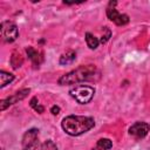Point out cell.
<instances>
[{
  "instance_id": "8992f818",
  "label": "cell",
  "mask_w": 150,
  "mask_h": 150,
  "mask_svg": "<svg viewBox=\"0 0 150 150\" xmlns=\"http://www.w3.org/2000/svg\"><path fill=\"white\" fill-rule=\"evenodd\" d=\"M116 1H110L109 6L107 8V16L110 21L115 22L117 26H124L129 22V16L127 14H121L117 12V9L114 7L116 6Z\"/></svg>"
},
{
  "instance_id": "7c38bea8",
  "label": "cell",
  "mask_w": 150,
  "mask_h": 150,
  "mask_svg": "<svg viewBox=\"0 0 150 150\" xmlns=\"http://www.w3.org/2000/svg\"><path fill=\"white\" fill-rule=\"evenodd\" d=\"M112 148V142L109 138H101L97 141L96 148H94L93 150H109Z\"/></svg>"
},
{
  "instance_id": "9a60e30c",
  "label": "cell",
  "mask_w": 150,
  "mask_h": 150,
  "mask_svg": "<svg viewBox=\"0 0 150 150\" xmlns=\"http://www.w3.org/2000/svg\"><path fill=\"white\" fill-rule=\"evenodd\" d=\"M29 104H30V107H32L36 112H39V114H42V112L45 111V108L39 103V100H38V97H35V96L32 97Z\"/></svg>"
},
{
  "instance_id": "277c9868",
  "label": "cell",
  "mask_w": 150,
  "mask_h": 150,
  "mask_svg": "<svg viewBox=\"0 0 150 150\" xmlns=\"http://www.w3.org/2000/svg\"><path fill=\"white\" fill-rule=\"evenodd\" d=\"M22 150H36L39 145V129L32 128L22 136Z\"/></svg>"
},
{
  "instance_id": "4fadbf2b",
  "label": "cell",
  "mask_w": 150,
  "mask_h": 150,
  "mask_svg": "<svg viewBox=\"0 0 150 150\" xmlns=\"http://www.w3.org/2000/svg\"><path fill=\"white\" fill-rule=\"evenodd\" d=\"M86 42L90 49H96L97 46L100 45V40L96 36H94L91 33H86Z\"/></svg>"
},
{
  "instance_id": "30bf717a",
  "label": "cell",
  "mask_w": 150,
  "mask_h": 150,
  "mask_svg": "<svg viewBox=\"0 0 150 150\" xmlns=\"http://www.w3.org/2000/svg\"><path fill=\"white\" fill-rule=\"evenodd\" d=\"M75 59H76V53L74 50H68L67 53H64V54H62L60 56L59 62H60V64H69Z\"/></svg>"
},
{
  "instance_id": "5bb4252c",
  "label": "cell",
  "mask_w": 150,
  "mask_h": 150,
  "mask_svg": "<svg viewBox=\"0 0 150 150\" xmlns=\"http://www.w3.org/2000/svg\"><path fill=\"white\" fill-rule=\"evenodd\" d=\"M23 63V59L20 55V53L18 52H13L12 56H11V64L14 69H18L19 67H21V64Z\"/></svg>"
},
{
  "instance_id": "ba28073f",
  "label": "cell",
  "mask_w": 150,
  "mask_h": 150,
  "mask_svg": "<svg viewBox=\"0 0 150 150\" xmlns=\"http://www.w3.org/2000/svg\"><path fill=\"white\" fill-rule=\"evenodd\" d=\"M29 91H30L29 88H25V89H21L20 91H18V93H15L13 96H9V97L2 100L1 103H0L1 104V110H5L7 107H9V105H12V104H14V103L23 100L29 94Z\"/></svg>"
},
{
  "instance_id": "3957f363",
  "label": "cell",
  "mask_w": 150,
  "mask_h": 150,
  "mask_svg": "<svg viewBox=\"0 0 150 150\" xmlns=\"http://www.w3.org/2000/svg\"><path fill=\"white\" fill-rule=\"evenodd\" d=\"M94 94H95V89L90 86H84V84L76 86L75 88L69 90V95L80 104L89 103L94 97Z\"/></svg>"
},
{
  "instance_id": "e0dca14e",
  "label": "cell",
  "mask_w": 150,
  "mask_h": 150,
  "mask_svg": "<svg viewBox=\"0 0 150 150\" xmlns=\"http://www.w3.org/2000/svg\"><path fill=\"white\" fill-rule=\"evenodd\" d=\"M50 112H52L53 115H57V114L60 112V107H57V105H53V107L50 108Z\"/></svg>"
},
{
  "instance_id": "7a4b0ae2",
  "label": "cell",
  "mask_w": 150,
  "mask_h": 150,
  "mask_svg": "<svg viewBox=\"0 0 150 150\" xmlns=\"http://www.w3.org/2000/svg\"><path fill=\"white\" fill-rule=\"evenodd\" d=\"M98 74L96 67L94 64H86V66H80L76 69L62 75L59 79V84L60 86H68V84H74L79 83L82 81H90L95 79V75Z\"/></svg>"
},
{
  "instance_id": "9c48e42d",
  "label": "cell",
  "mask_w": 150,
  "mask_h": 150,
  "mask_svg": "<svg viewBox=\"0 0 150 150\" xmlns=\"http://www.w3.org/2000/svg\"><path fill=\"white\" fill-rule=\"evenodd\" d=\"M26 53H27L29 60L33 62L34 66H40L41 64L43 57H42V54L38 49H35L34 47H27L26 48Z\"/></svg>"
},
{
  "instance_id": "8fae6325",
  "label": "cell",
  "mask_w": 150,
  "mask_h": 150,
  "mask_svg": "<svg viewBox=\"0 0 150 150\" xmlns=\"http://www.w3.org/2000/svg\"><path fill=\"white\" fill-rule=\"evenodd\" d=\"M14 80V75L11 73H7L5 70L0 71V87L4 88L5 86H7L8 83H11Z\"/></svg>"
},
{
  "instance_id": "2e32d148",
  "label": "cell",
  "mask_w": 150,
  "mask_h": 150,
  "mask_svg": "<svg viewBox=\"0 0 150 150\" xmlns=\"http://www.w3.org/2000/svg\"><path fill=\"white\" fill-rule=\"evenodd\" d=\"M40 150H57V146H56V144H55L53 141L48 139V141H45V142L41 144Z\"/></svg>"
},
{
  "instance_id": "52a82bcc",
  "label": "cell",
  "mask_w": 150,
  "mask_h": 150,
  "mask_svg": "<svg viewBox=\"0 0 150 150\" xmlns=\"http://www.w3.org/2000/svg\"><path fill=\"white\" fill-rule=\"evenodd\" d=\"M150 130V124L145 122H136L129 128V135L136 139H141L148 135Z\"/></svg>"
},
{
  "instance_id": "6da1fadb",
  "label": "cell",
  "mask_w": 150,
  "mask_h": 150,
  "mask_svg": "<svg viewBox=\"0 0 150 150\" xmlns=\"http://www.w3.org/2000/svg\"><path fill=\"white\" fill-rule=\"evenodd\" d=\"M95 121L93 117L89 116H76V115H69L64 117L61 122V127L64 130L66 134L70 136H80L87 131H89L91 128H94Z\"/></svg>"
},
{
  "instance_id": "5b68a950",
  "label": "cell",
  "mask_w": 150,
  "mask_h": 150,
  "mask_svg": "<svg viewBox=\"0 0 150 150\" xmlns=\"http://www.w3.org/2000/svg\"><path fill=\"white\" fill-rule=\"evenodd\" d=\"M0 29H1L2 40L5 42H8V43L15 41L16 38H18V35H19L18 27L12 21H2L1 22V26H0Z\"/></svg>"
}]
</instances>
